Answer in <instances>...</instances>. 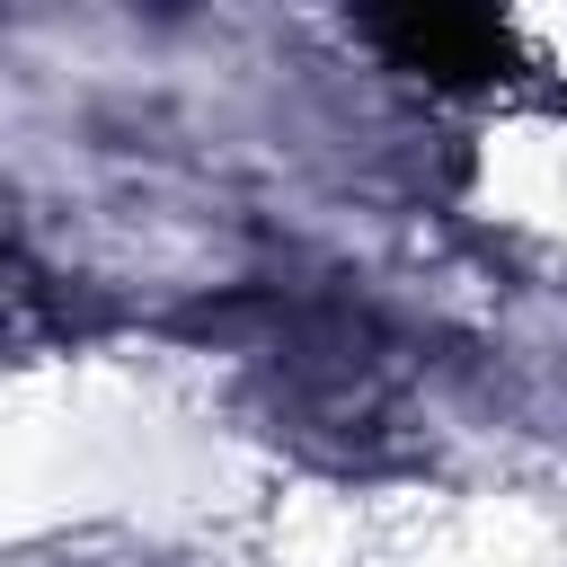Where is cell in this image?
I'll use <instances>...</instances> for the list:
<instances>
[{
	"label": "cell",
	"instance_id": "obj_1",
	"mask_svg": "<svg viewBox=\"0 0 567 567\" xmlns=\"http://www.w3.org/2000/svg\"><path fill=\"white\" fill-rule=\"evenodd\" d=\"M363 35L390 44L399 71H434V80H487V71H505V27H487V18L425 9V18H372Z\"/></svg>",
	"mask_w": 567,
	"mask_h": 567
}]
</instances>
